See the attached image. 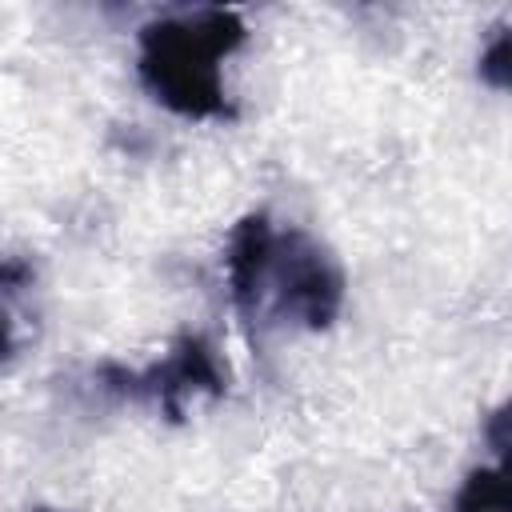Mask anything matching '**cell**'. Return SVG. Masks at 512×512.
<instances>
[{
    "label": "cell",
    "instance_id": "6da1fadb",
    "mask_svg": "<svg viewBox=\"0 0 512 512\" xmlns=\"http://www.w3.org/2000/svg\"><path fill=\"white\" fill-rule=\"evenodd\" d=\"M224 276L240 316H276L300 328H328L344 308L340 260L304 228H276L264 212L244 216L224 252Z\"/></svg>",
    "mask_w": 512,
    "mask_h": 512
},
{
    "label": "cell",
    "instance_id": "7a4b0ae2",
    "mask_svg": "<svg viewBox=\"0 0 512 512\" xmlns=\"http://www.w3.org/2000/svg\"><path fill=\"white\" fill-rule=\"evenodd\" d=\"M244 44V20L228 8L160 16L140 28V84L184 120H228L224 60Z\"/></svg>",
    "mask_w": 512,
    "mask_h": 512
},
{
    "label": "cell",
    "instance_id": "3957f363",
    "mask_svg": "<svg viewBox=\"0 0 512 512\" xmlns=\"http://www.w3.org/2000/svg\"><path fill=\"white\" fill-rule=\"evenodd\" d=\"M116 388L128 396L152 400L168 420H180L196 396H220L224 392V368H220L212 344L204 336L188 332L148 372H120Z\"/></svg>",
    "mask_w": 512,
    "mask_h": 512
},
{
    "label": "cell",
    "instance_id": "277c9868",
    "mask_svg": "<svg viewBox=\"0 0 512 512\" xmlns=\"http://www.w3.org/2000/svg\"><path fill=\"white\" fill-rule=\"evenodd\" d=\"M452 512H512V492H508V468L500 464H480L464 476V484L452 496Z\"/></svg>",
    "mask_w": 512,
    "mask_h": 512
},
{
    "label": "cell",
    "instance_id": "5b68a950",
    "mask_svg": "<svg viewBox=\"0 0 512 512\" xmlns=\"http://www.w3.org/2000/svg\"><path fill=\"white\" fill-rule=\"evenodd\" d=\"M480 80L492 84L496 92L508 88V80H512V36H508V28H500L484 44V52H480Z\"/></svg>",
    "mask_w": 512,
    "mask_h": 512
},
{
    "label": "cell",
    "instance_id": "8992f818",
    "mask_svg": "<svg viewBox=\"0 0 512 512\" xmlns=\"http://www.w3.org/2000/svg\"><path fill=\"white\" fill-rule=\"evenodd\" d=\"M28 276H32L28 260H4V264H0V288H4V292L24 288V284H28Z\"/></svg>",
    "mask_w": 512,
    "mask_h": 512
},
{
    "label": "cell",
    "instance_id": "52a82bcc",
    "mask_svg": "<svg viewBox=\"0 0 512 512\" xmlns=\"http://www.w3.org/2000/svg\"><path fill=\"white\" fill-rule=\"evenodd\" d=\"M12 348H16V332H12V320H8V312L0 308V360H4Z\"/></svg>",
    "mask_w": 512,
    "mask_h": 512
},
{
    "label": "cell",
    "instance_id": "ba28073f",
    "mask_svg": "<svg viewBox=\"0 0 512 512\" xmlns=\"http://www.w3.org/2000/svg\"><path fill=\"white\" fill-rule=\"evenodd\" d=\"M32 512H56V508H32Z\"/></svg>",
    "mask_w": 512,
    "mask_h": 512
}]
</instances>
